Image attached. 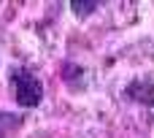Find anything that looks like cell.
<instances>
[{
	"instance_id": "obj_1",
	"label": "cell",
	"mask_w": 154,
	"mask_h": 138,
	"mask_svg": "<svg viewBox=\"0 0 154 138\" xmlns=\"http://www.w3.org/2000/svg\"><path fill=\"white\" fill-rule=\"evenodd\" d=\"M11 87H14V98L22 108H35L43 98V84L35 73H30L27 68H14L11 71Z\"/></svg>"
},
{
	"instance_id": "obj_2",
	"label": "cell",
	"mask_w": 154,
	"mask_h": 138,
	"mask_svg": "<svg viewBox=\"0 0 154 138\" xmlns=\"http://www.w3.org/2000/svg\"><path fill=\"white\" fill-rule=\"evenodd\" d=\"M127 98L143 103V106H154V84L146 81V79H138L127 87Z\"/></svg>"
},
{
	"instance_id": "obj_3",
	"label": "cell",
	"mask_w": 154,
	"mask_h": 138,
	"mask_svg": "<svg viewBox=\"0 0 154 138\" xmlns=\"http://www.w3.org/2000/svg\"><path fill=\"white\" fill-rule=\"evenodd\" d=\"M19 125H22V117H19V114H5V111H0V138H8Z\"/></svg>"
},
{
	"instance_id": "obj_4",
	"label": "cell",
	"mask_w": 154,
	"mask_h": 138,
	"mask_svg": "<svg viewBox=\"0 0 154 138\" xmlns=\"http://www.w3.org/2000/svg\"><path fill=\"white\" fill-rule=\"evenodd\" d=\"M70 8H73V14H79V16H87V14H92V11L97 8V3H73Z\"/></svg>"
}]
</instances>
